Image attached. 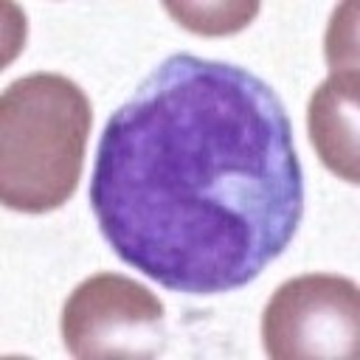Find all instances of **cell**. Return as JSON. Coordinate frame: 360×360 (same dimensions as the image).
I'll use <instances>...</instances> for the list:
<instances>
[{"label": "cell", "instance_id": "3957f363", "mask_svg": "<svg viewBox=\"0 0 360 360\" xmlns=\"http://www.w3.org/2000/svg\"><path fill=\"white\" fill-rule=\"evenodd\" d=\"M163 301L121 273L84 278L62 307V340L73 357H149L163 346Z\"/></svg>", "mask_w": 360, "mask_h": 360}, {"label": "cell", "instance_id": "52a82bcc", "mask_svg": "<svg viewBox=\"0 0 360 360\" xmlns=\"http://www.w3.org/2000/svg\"><path fill=\"white\" fill-rule=\"evenodd\" d=\"M357 6L343 3L332 11L329 31H326V62L329 73L338 70H357Z\"/></svg>", "mask_w": 360, "mask_h": 360}, {"label": "cell", "instance_id": "5b68a950", "mask_svg": "<svg viewBox=\"0 0 360 360\" xmlns=\"http://www.w3.org/2000/svg\"><path fill=\"white\" fill-rule=\"evenodd\" d=\"M357 96H360V73L338 70L329 73L312 90L307 104V129L318 158L332 174H338L352 186L360 183Z\"/></svg>", "mask_w": 360, "mask_h": 360}, {"label": "cell", "instance_id": "8992f818", "mask_svg": "<svg viewBox=\"0 0 360 360\" xmlns=\"http://www.w3.org/2000/svg\"><path fill=\"white\" fill-rule=\"evenodd\" d=\"M177 25L205 34V37H219V34H233L250 25V20L259 14V3H166L163 6Z\"/></svg>", "mask_w": 360, "mask_h": 360}, {"label": "cell", "instance_id": "277c9868", "mask_svg": "<svg viewBox=\"0 0 360 360\" xmlns=\"http://www.w3.org/2000/svg\"><path fill=\"white\" fill-rule=\"evenodd\" d=\"M357 329V284L335 273L287 278L262 312V346L273 360L352 357Z\"/></svg>", "mask_w": 360, "mask_h": 360}, {"label": "cell", "instance_id": "6da1fadb", "mask_svg": "<svg viewBox=\"0 0 360 360\" xmlns=\"http://www.w3.org/2000/svg\"><path fill=\"white\" fill-rule=\"evenodd\" d=\"M90 205L115 256L166 290L219 295L253 281L304 217L281 98L239 65L166 56L107 118Z\"/></svg>", "mask_w": 360, "mask_h": 360}, {"label": "cell", "instance_id": "7a4b0ae2", "mask_svg": "<svg viewBox=\"0 0 360 360\" xmlns=\"http://www.w3.org/2000/svg\"><path fill=\"white\" fill-rule=\"evenodd\" d=\"M93 107L62 73L14 79L0 98V197L22 214L62 208L82 177Z\"/></svg>", "mask_w": 360, "mask_h": 360}]
</instances>
